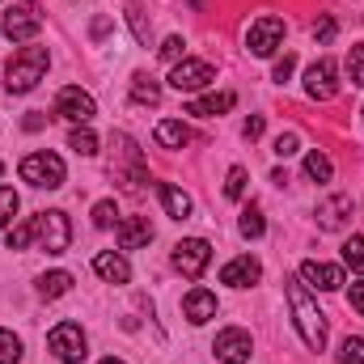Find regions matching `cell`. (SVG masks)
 Masks as SVG:
<instances>
[{"instance_id":"obj_1","label":"cell","mask_w":364,"mask_h":364,"mask_svg":"<svg viewBox=\"0 0 364 364\" xmlns=\"http://www.w3.org/2000/svg\"><path fill=\"white\" fill-rule=\"evenodd\" d=\"M284 292H288V305H292V318H296V331H301L305 348L322 352V348H326V314L314 305L305 279H301V275H288V279H284Z\"/></svg>"},{"instance_id":"obj_2","label":"cell","mask_w":364,"mask_h":364,"mask_svg":"<svg viewBox=\"0 0 364 364\" xmlns=\"http://www.w3.org/2000/svg\"><path fill=\"white\" fill-rule=\"evenodd\" d=\"M110 149H114L110 174L123 182V191H127V195H140V191H144V182H149V170H144V157H140L136 140H132V136H123V132H114V136H110Z\"/></svg>"},{"instance_id":"obj_3","label":"cell","mask_w":364,"mask_h":364,"mask_svg":"<svg viewBox=\"0 0 364 364\" xmlns=\"http://www.w3.org/2000/svg\"><path fill=\"white\" fill-rule=\"evenodd\" d=\"M47 64H51L47 47H21V51H13V60H9V68H4V85H9V93H30L38 81H43Z\"/></svg>"},{"instance_id":"obj_4","label":"cell","mask_w":364,"mask_h":364,"mask_svg":"<svg viewBox=\"0 0 364 364\" xmlns=\"http://www.w3.org/2000/svg\"><path fill=\"white\" fill-rule=\"evenodd\" d=\"M34 220V242H38V250H47V255H64L68 246H73V225H68V216L64 212H38V216H30Z\"/></svg>"},{"instance_id":"obj_5","label":"cell","mask_w":364,"mask_h":364,"mask_svg":"<svg viewBox=\"0 0 364 364\" xmlns=\"http://www.w3.org/2000/svg\"><path fill=\"white\" fill-rule=\"evenodd\" d=\"M38 30H43V9L34 0H21L4 13V38L9 43H34Z\"/></svg>"},{"instance_id":"obj_6","label":"cell","mask_w":364,"mask_h":364,"mask_svg":"<svg viewBox=\"0 0 364 364\" xmlns=\"http://www.w3.org/2000/svg\"><path fill=\"white\" fill-rule=\"evenodd\" d=\"M21 178L30 186L55 191V186H64V161L55 153H30V157H21Z\"/></svg>"},{"instance_id":"obj_7","label":"cell","mask_w":364,"mask_h":364,"mask_svg":"<svg viewBox=\"0 0 364 364\" xmlns=\"http://www.w3.org/2000/svg\"><path fill=\"white\" fill-rule=\"evenodd\" d=\"M279 43H284V21H279L275 13H263L259 21H250V30H246V47H250V55L267 60V55L279 51Z\"/></svg>"},{"instance_id":"obj_8","label":"cell","mask_w":364,"mask_h":364,"mask_svg":"<svg viewBox=\"0 0 364 364\" xmlns=\"http://www.w3.org/2000/svg\"><path fill=\"white\" fill-rule=\"evenodd\" d=\"M47 348L55 352L60 364H81L85 360V331L77 322H60L51 335H47Z\"/></svg>"},{"instance_id":"obj_9","label":"cell","mask_w":364,"mask_h":364,"mask_svg":"<svg viewBox=\"0 0 364 364\" xmlns=\"http://www.w3.org/2000/svg\"><path fill=\"white\" fill-rule=\"evenodd\" d=\"M55 114L68 119V123H77V127H85L93 114H97V106H93V97L81 85H64L60 97H55Z\"/></svg>"},{"instance_id":"obj_10","label":"cell","mask_w":364,"mask_h":364,"mask_svg":"<svg viewBox=\"0 0 364 364\" xmlns=\"http://www.w3.org/2000/svg\"><path fill=\"white\" fill-rule=\"evenodd\" d=\"M208 263H212V246L203 242V237H186L174 246V267H178L186 279H199V275L208 272Z\"/></svg>"},{"instance_id":"obj_11","label":"cell","mask_w":364,"mask_h":364,"mask_svg":"<svg viewBox=\"0 0 364 364\" xmlns=\"http://www.w3.org/2000/svg\"><path fill=\"white\" fill-rule=\"evenodd\" d=\"M305 93H309L314 102H331V97L339 93V73H335V60H331V55H322L318 64L305 68Z\"/></svg>"},{"instance_id":"obj_12","label":"cell","mask_w":364,"mask_h":364,"mask_svg":"<svg viewBox=\"0 0 364 364\" xmlns=\"http://www.w3.org/2000/svg\"><path fill=\"white\" fill-rule=\"evenodd\" d=\"M212 352H216V360L220 364H246L250 360V352H255V343H250V335H246L242 326H229V331L216 335Z\"/></svg>"},{"instance_id":"obj_13","label":"cell","mask_w":364,"mask_h":364,"mask_svg":"<svg viewBox=\"0 0 364 364\" xmlns=\"http://www.w3.org/2000/svg\"><path fill=\"white\" fill-rule=\"evenodd\" d=\"M212 81H216V73H212V64H203V60H178L174 73H170V85L178 93H199L203 85H212Z\"/></svg>"},{"instance_id":"obj_14","label":"cell","mask_w":364,"mask_h":364,"mask_svg":"<svg viewBox=\"0 0 364 364\" xmlns=\"http://www.w3.org/2000/svg\"><path fill=\"white\" fill-rule=\"evenodd\" d=\"M259 275H263V263L250 259V255H242V259H233V263L220 267V284H229V288H250V284H259Z\"/></svg>"},{"instance_id":"obj_15","label":"cell","mask_w":364,"mask_h":364,"mask_svg":"<svg viewBox=\"0 0 364 364\" xmlns=\"http://www.w3.org/2000/svg\"><path fill=\"white\" fill-rule=\"evenodd\" d=\"M301 279H305V284H314L318 292H335V288H343V267H335V263H318V259H309V263L301 267Z\"/></svg>"},{"instance_id":"obj_16","label":"cell","mask_w":364,"mask_h":364,"mask_svg":"<svg viewBox=\"0 0 364 364\" xmlns=\"http://www.w3.org/2000/svg\"><path fill=\"white\" fill-rule=\"evenodd\" d=\"M182 314H186V322H191V326H203V322H212V318H216V296H212L208 288H191V292H186V301H182Z\"/></svg>"},{"instance_id":"obj_17","label":"cell","mask_w":364,"mask_h":364,"mask_svg":"<svg viewBox=\"0 0 364 364\" xmlns=\"http://www.w3.org/2000/svg\"><path fill=\"white\" fill-rule=\"evenodd\" d=\"M149 242H153L149 216H127V220H119V246H123V250H140V246H149Z\"/></svg>"},{"instance_id":"obj_18","label":"cell","mask_w":364,"mask_h":364,"mask_svg":"<svg viewBox=\"0 0 364 364\" xmlns=\"http://www.w3.org/2000/svg\"><path fill=\"white\" fill-rule=\"evenodd\" d=\"M348 216H352V199H348V195H331V199L318 208V225H322V229H331V233H335V229H343V225H348Z\"/></svg>"},{"instance_id":"obj_19","label":"cell","mask_w":364,"mask_h":364,"mask_svg":"<svg viewBox=\"0 0 364 364\" xmlns=\"http://www.w3.org/2000/svg\"><path fill=\"white\" fill-rule=\"evenodd\" d=\"M93 272L102 275L106 284H127V279H132L127 259H123V255H114V250H102V255L93 259Z\"/></svg>"},{"instance_id":"obj_20","label":"cell","mask_w":364,"mask_h":364,"mask_svg":"<svg viewBox=\"0 0 364 364\" xmlns=\"http://www.w3.org/2000/svg\"><path fill=\"white\" fill-rule=\"evenodd\" d=\"M233 93L225 90V93H208V97H195L191 106H186V114H199V119H216V114H229L233 110Z\"/></svg>"},{"instance_id":"obj_21","label":"cell","mask_w":364,"mask_h":364,"mask_svg":"<svg viewBox=\"0 0 364 364\" xmlns=\"http://www.w3.org/2000/svg\"><path fill=\"white\" fill-rule=\"evenodd\" d=\"M157 195H161V203H166V216H174V220H186V216H191V195L178 191L174 182H157Z\"/></svg>"},{"instance_id":"obj_22","label":"cell","mask_w":364,"mask_h":364,"mask_svg":"<svg viewBox=\"0 0 364 364\" xmlns=\"http://www.w3.org/2000/svg\"><path fill=\"white\" fill-rule=\"evenodd\" d=\"M186 140H191V127H186L182 119H161V123H157V144H161V149H182Z\"/></svg>"},{"instance_id":"obj_23","label":"cell","mask_w":364,"mask_h":364,"mask_svg":"<svg viewBox=\"0 0 364 364\" xmlns=\"http://www.w3.org/2000/svg\"><path fill=\"white\" fill-rule=\"evenodd\" d=\"M132 102H140V106H157V102H161V85H157L149 73H136V77H132Z\"/></svg>"},{"instance_id":"obj_24","label":"cell","mask_w":364,"mask_h":364,"mask_svg":"<svg viewBox=\"0 0 364 364\" xmlns=\"http://www.w3.org/2000/svg\"><path fill=\"white\" fill-rule=\"evenodd\" d=\"M68 288H73V275H68V272H47V275H38V296H47V301L64 296Z\"/></svg>"},{"instance_id":"obj_25","label":"cell","mask_w":364,"mask_h":364,"mask_svg":"<svg viewBox=\"0 0 364 364\" xmlns=\"http://www.w3.org/2000/svg\"><path fill=\"white\" fill-rule=\"evenodd\" d=\"M305 178H314V182H331L335 178V166H331V157L326 153H305Z\"/></svg>"},{"instance_id":"obj_26","label":"cell","mask_w":364,"mask_h":364,"mask_svg":"<svg viewBox=\"0 0 364 364\" xmlns=\"http://www.w3.org/2000/svg\"><path fill=\"white\" fill-rule=\"evenodd\" d=\"M237 229H242V237H263V233H267V220H263V212H259V208L250 203V208L242 212Z\"/></svg>"},{"instance_id":"obj_27","label":"cell","mask_w":364,"mask_h":364,"mask_svg":"<svg viewBox=\"0 0 364 364\" xmlns=\"http://www.w3.org/2000/svg\"><path fill=\"white\" fill-rule=\"evenodd\" d=\"M68 149H73V153H81V157H93V153H97V136L90 132V123H85V127H73Z\"/></svg>"},{"instance_id":"obj_28","label":"cell","mask_w":364,"mask_h":364,"mask_svg":"<svg viewBox=\"0 0 364 364\" xmlns=\"http://www.w3.org/2000/svg\"><path fill=\"white\" fill-rule=\"evenodd\" d=\"M343 263H348L352 272L364 275V237H348V242H343Z\"/></svg>"},{"instance_id":"obj_29","label":"cell","mask_w":364,"mask_h":364,"mask_svg":"<svg viewBox=\"0 0 364 364\" xmlns=\"http://www.w3.org/2000/svg\"><path fill=\"white\" fill-rule=\"evenodd\" d=\"M21 360V339L13 331H0V364H17Z\"/></svg>"},{"instance_id":"obj_30","label":"cell","mask_w":364,"mask_h":364,"mask_svg":"<svg viewBox=\"0 0 364 364\" xmlns=\"http://www.w3.org/2000/svg\"><path fill=\"white\" fill-rule=\"evenodd\" d=\"M339 364H364V339H343L339 343Z\"/></svg>"},{"instance_id":"obj_31","label":"cell","mask_w":364,"mask_h":364,"mask_svg":"<svg viewBox=\"0 0 364 364\" xmlns=\"http://www.w3.org/2000/svg\"><path fill=\"white\" fill-rule=\"evenodd\" d=\"M119 220V208H114V199H102V203H93V225L97 229H110Z\"/></svg>"},{"instance_id":"obj_32","label":"cell","mask_w":364,"mask_h":364,"mask_svg":"<svg viewBox=\"0 0 364 364\" xmlns=\"http://www.w3.org/2000/svg\"><path fill=\"white\" fill-rule=\"evenodd\" d=\"M348 77H352V85H364V43L348 51Z\"/></svg>"},{"instance_id":"obj_33","label":"cell","mask_w":364,"mask_h":364,"mask_svg":"<svg viewBox=\"0 0 364 364\" xmlns=\"http://www.w3.org/2000/svg\"><path fill=\"white\" fill-rule=\"evenodd\" d=\"M127 21H132L136 38H140V43H149V21H144V9H140L136 0H127Z\"/></svg>"},{"instance_id":"obj_34","label":"cell","mask_w":364,"mask_h":364,"mask_svg":"<svg viewBox=\"0 0 364 364\" xmlns=\"http://www.w3.org/2000/svg\"><path fill=\"white\" fill-rule=\"evenodd\" d=\"M34 242V220H21L13 233H9V250H26Z\"/></svg>"},{"instance_id":"obj_35","label":"cell","mask_w":364,"mask_h":364,"mask_svg":"<svg viewBox=\"0 0 364 364\" xmlns=\"http://www.w3.org/2000/svg\"><path fill=\"white\" fill-rule=\"evenodd\" d=\"M246 170H242V166H233V170H229V178H225V195H229V199H242V195H246Z\"/></svg>"},{"instance_id":"obj_36","label":"cell","mask_w":364,"mask_h":364,"mask_svg":"<svg viewBox=\"0 0 364 364\" xmlns=\"http://www.w3.org/2000/svg\"><path fill=\"white\" fill-rule=\"evenodd\" d=\"M17 216V191L13 186H0V229Z\"/></svg>"},{"instance_id":"obj_37","label":"cell","mask_w":364,"mask_h":364,"mask_svg":"<svg viewBox=\"0 0 364 364\" xmlns=\"http://www.w3.org/2000/svg\"><path fill=\"white\" fill-rule=\"evenodd\" d=\"M296 149H301V136H296V132H279V136H275V157H292V153H296Z\"/></svg>"},{"instance_id":"obj_38","label":"cell","mask_w":364,"mask_h":364,"mask_svg":"<svg viewBox=\"0 0 364 364\" xmlns=\"http://www.w3.org/2000/svg\"><path fill=\"white\" fill-rule=\"evenodd\" d=\"M292 73H296V55H292V51H284V60H275V73H272V81H279V85H284V81H288Z\"/></svg>"},{"instance_id":"obj_39","label":"cell","mask_w":364,"mask_h":364,"mask_svg":"<svg viewBox=\"0 0 364 364\" xmlns=\"http://www.w3.org/2000/svg\"><path fill=\"white\" fill-rule=\"evenodd\" d=\"M182 51H186V43H182L178 34H174V38H166V43H161V60H170V64H178V60H186V55H182Z\"/></svg>"},{"instance_id":"obj_40","label":"cell","mask_w":364,"mask_h":364,"mask_svg":"<svg viewBox=\"0 0 364 364\" xmlns=\"http://www.w3.org/2000/svg\"><path fill=\"white\" fill-rule=\"evenodd\" d=\"M335 30H339V26H335V17H322V21L314 26V38H318V43H331V38H335Z\"/></svg>"},{"instance_id":"obj_41","label":"cell","mask_w":364,"mask_h":364,"mask_svg":"<svg viewBox=\"0 0 364 364\" xmlns=\"http://www.w3.org/2000/svg\"><path fill=\"white\" fill-rule=\"evenodd\" d=\"M263 127H267V119H263V114H250V119H246V127H242V136H246V140H259V136H263Z\"/></svg>"},{"instance_id":"obj_42","label":"cell","mask_w":364,"mask_h":364,"mask_svg":"<svg viewBox=\"0 0 364 364\" xmlns=\"http://www.w3.org/2000/svg\"><path fill=\"white\" fill-rule=\"evenodd\" d=\"M348 301H352V309H356V314H364V279H360V284H352Z\"/></svg>"},{"instance_id":"obj_43","label":"cell","mask_w":364,"mask_h":364,"mask_svg":"<svg viewBox=\"0 0 364 364\" xmlns=\"http://www.w3.org/2000/svg\"><path fill=\"white\" fill-rule=\"evenodd\" d=\"M106 30H110V21H106V17H97V21H93V38H102Z\"/></svg>"},{"instance_id":"obj_44","label":"cell","mask_w":364,"mask_h":364,"mask_svg":"<svg viewBox=\"0 0 364 364\" xmlns=\"http://www.w3.org/2000/svg\"><path fill=\"white\" fill-rule=\"evenodd\" d=\"M97 364H123V360L119 356H106V360H97Z\"/></svg>"},{"instance_id":"obj_45","label":"cell","mask_w":364,"mask_h":364,"mask_svg":"<svg viewBox=\"0 0 364 364\" xmlns=\"http://www.w3.org/2000/svg\"><path fill=\"white\" fill-rule=\"evenodd\" d=\"M191 4H195V9H203V0H191Z\"/></svg>"},{"instance_id":"obj_46","label":"cell","mask_w":364,"mask_h":364,"mask_svg":"<svg viewBox=\"0 0 364 364\" xmlns=\"http://www.w3.org/2000/svg\"><path fill=\"white\" fill-rule=\"evenodd\" d=\"M0 174H4V166H0Z\"/></svg>"}]
</instances>
